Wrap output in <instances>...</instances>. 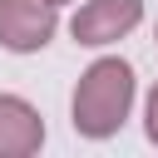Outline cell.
I'll return each instance as SVG.
<instances>
[{"mask_svg": "<svg viewBox=\"0 0 158 158\" xmlns=\"http://www.w3.org/2000/svg\"><path fill=\"white\" fill-rule=\"evenodd\" d=\"M54 5H64V0H54Z\"/></svg>", "mask_w": 158, "mask_h": 158, "instance_id": "cell-6", "label": "cell"}, {"mask_svg": "<svg viewBox=\"0 0 158 158\" xmlns=\"http://www.w3.org/2000/svg\"><path fill=\"white\" fill-rule=\"evenodd\" d=\"M148 138L158 143V84H153V94H148Z\"/></svg>", "mask_w": 158, "mask_h": 158, "instance_id": "cell-5", "label": "cell"}, {"mask_svg": "<svg viewBox=\"0 0 158 158\" xmlns=\"http://www.w3.org/2000/svg\"><path fill=\"white\" fill-rule=\"evenodd\" d=\"M54 0H0V44L15 54H35L54 40Z\"/></svg>", "mask_w": 158, "mask_h": 158, "instance_id": "cell-2", "label": "cell"}, {"mask_svg": "<svg viewBox=\"0 0 158 158\" xmlns=\"http://www.w3.org/2000/svg\"><path fill=\"white\" fill-rule=\"evenodd\" d=\"M128 109H133V69L123 59H94L74 89V133L109 138L123 128Z\"/></svg>", "mask_w": 158, "mask_h": 158, "instance_id": "cell-1", "label": "cell"}, {"mask_svg": "<svg viewBox=\"0 0 158 158\" xmlns=\"http://www.w3.org/2000/svg\"><path fill=\"white\" fill-rule=\"evenodd\" d=\"M138 20H143V0H89V5H79V15H74L69 30H74L79 44L99 49V44L123 40Z\"/></svg>", "mask_w": 158, "mask_h": 158, "instance_id": "cell-3", "label": "cell"}, {"mask_svg": "<svg viewBox=\"0 0 158 158\" xmlns=\"http://www.w3.org/2000/svg\"><path fill=\"white\" fill-rule=\"evenodd\" d=\"M44 143V118L20 94H0V158H30Z\"/></svg>", "mask_w": 158, "mask_h": 158, "instance_id": "cell-4", "label": "cell"}]
</instances>
